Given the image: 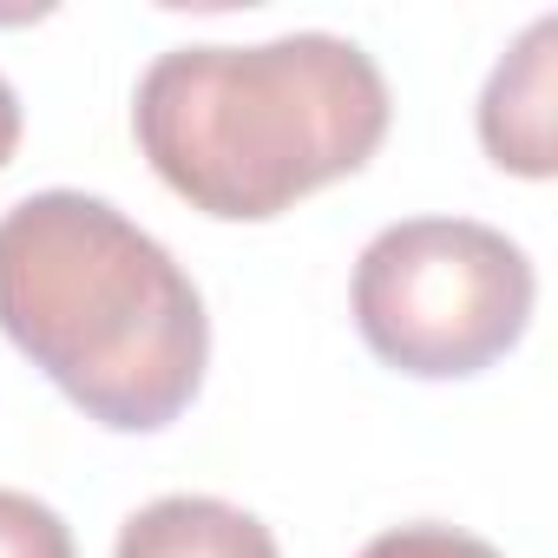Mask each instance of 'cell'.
<instances>
[{"instance_id":"6da1fadb","label":"cell","mask_w":558,"mask_h":558,"mask_svg":"<svg viewBox=\"0 0 558 558\" xmlns=\"http://www.w3.org/2000/svg\"><path fill=\"white\" fill-rule=\"evenodd\" d=\"M0 336L112 434L171 427L210 362L191 269L93 191H34L0 217Z\"/></svg>"},{"instance_id":"7a4b0ae2","label":"cell","mask_w":558,"mask_h":558,"mask_svg":"<svg viewBox=\"0 0 558 558\" xmlns=\"http://www.w3.org/2000/svg\"><path fill=\"white\" fill-rule=\"evenodd\" d=\"M395 99L362 40L303 27L256 47H171L132 93L151 171L204 217L263 223L296 197L362 171Z\"/></svg>"},{"instance_id":"3957f363","label":"cell","mask_w":558,"mask_h":558,"mask_svg":"<svg viewBox=\"0 0 558 558\" xmlns=\"http://www.w3.org/2000/svg\"><path fill=\"white\" fill-rule=\"evenodd\" d=\"M362 342L421 381L493 368L532 323V256L480 217H401L355 256Z\"/></svg>"},{"instance_id":"277c9868","label":"cell","mask_w":558,"mask_h":558,"mask_svg":"<svg viewBox=\"0 0 558 558\" xmlns=\"http://www.w3.org/2000/svg\"><path fill=\"white\" fill-rule=\"evenodd\" d=\"M551 47H558V21L538 14L506 47V60L480 93V145L493 165L519 178H551Z\"/></svg>"},{"instance_id":"5b68a950","label":"cell","mask_w":558,"mask_h":558,"mask_svg":"<svg viewBox=\"0 0 558 558\" xmlns=\"http://www.w3.org/2000/svg\"><path fill=\"white\" fill-rule=\"evenodd\" d=\"M112 558H283L269 525L210 493H165L119 525Z\"/></svg>"},{"instance_id":"8992f818","label":"cell","mask_w":558,"mask_h":558,"mask_svg":"<svg viewBox=\"0 0 558 558\" xmlns=\"http://www.w3.org/2000/svg\"><path fill=\"white\" fill-rule=\"evenodd\" d=\"M0 558H80V545H73V525L47 499L0 486Z\"/></svg>"},{"instance_id":"52a82bcc","label":"cell","mask_w":558,"mask_h":558,"mask_svg":"<svg viewBox=\"0 0 558 558\" xmlns=\"http://www.w3.org/2000/svg\"><path fill=\"white\" fill-rule=\"evenodd\" d=\"M355 558H499V545L480 538V532H466V525L414 519V525H388V532H375Z\"/></svg>"},{"instance_id":"ba28073f","label":"cell","mask_w":558,"mask_h":558,"mask_svg":"<svg viewBox=\"0 0 558 558\" xmlns=\"http://www.w3.org/2000/svg\"><path fill=\"white\" fill-rule=\"evenodd\" d=\"M14 145H21V93L0 80V165L14 158Z\"/></svg>"}]
</instances>
